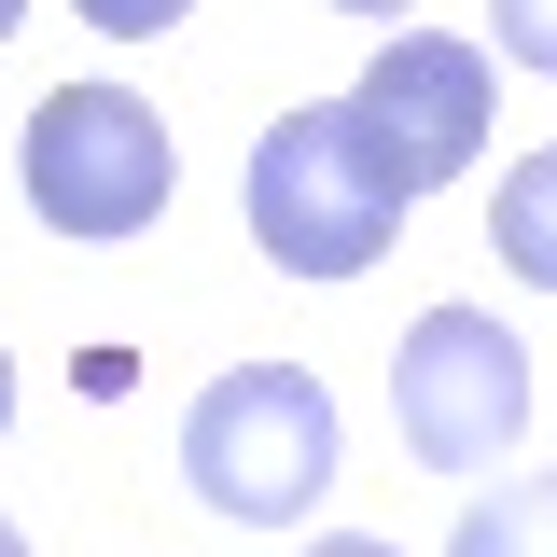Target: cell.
I'll list each match as a JSON object with an SVG mask.
<instances>
[{
    "label": "cell",
    "mask_w": 557,
    "mask_h": 557,
    "mask_svg": "<svg viewBox=\"0 0 557 557\" xmlns=\"http://www.w3.org/2000/svg\"><path fill=\"white\" fill-rule=\"evenodd\" d=\"M405 209H418V196L376 168V153H362L348 98L278 112V126L251 139V237H265L278 278H362V265H391Z\"/></svg>",
    "instance_id": "1"
},
{
    "label": "cell",
    "mask_w": 557,
    "mask_h": 557,
    "mask_svg": "<svg viewBox=\"0 0 557 557\" xmlns=\"http://www.w3.org/2000/svg\"><path fill=\"white\" fill-rule=\"evenodd\" d=\"M182 487L237 530H293L335 487V391L307 362H237L182 405Z\"/></svg>",
    "instance_id": "2"
},
{
    "label": "cell",
    "mask_w": 557,
    "mask_h": 557,
    "mask_svg": "<svg viewBox=\"0 0 557 557\" xmlns=\"http://www.w3.org/2000/svg\"><path fill=\"white\" fill-rule=\"evenodd\" d=\"M14 182H28V209H42L57 237L112 251V237H139V223H168L182 153H168V126L139 112L126 84H57V98H28Z\"/></svg>",
    "instance_id": "3"
},
{
    "label": "cell",
    "mask_w": 557,
    "mask_h": 557,
    "mask_svg": "<svg viewBox=\"0 0 557 557\" xmlns=\"http://www.w3.org/2000/svg\"><path fill=\"white\" fill-rule=\"evenodd\" d=\"M391 418H405V460L487 474L530 432V348L502 335L487 307H418V335L391 348Z\"/></svg>",
    "instance_id": "4"
},
{
    "label": "cell",
    "mask_w": 557,
    "mask_h": 557,
    "mask_svg": "<svg viewBox=\"0 0 557 557\" xmlns=\"http://www.w3.org/2000/svg\"><path fill=\"white\" fill-rule=\"evenodd\" d=\"M487 42H460V28H391L376 42V70L348 84V126H362V153L405 182V196H432V182H460L487 153Z\"/></svg>",
    "instance_id": "5"
},
{
    "label": "cell",
    "mask_w": 557,
    "mask_h": 557,
    "mask_svg": "<svg viewBox=\"0 0 557 557\" xmlns=\"http://www.w3.org/2000/svg\"><path fill=\"white\" fill-rule=\"evenodd\" d=\"M487 251H502V265L530 278V293H557V139L502 168V209H487Z\"/></svg>",
    "instance_id": "6"
},
{
    "label": "cell",
    "mask_w": 557,
    "mask_h": 557,
    "mask_svg": "<svg viewBox=\"0 0 557 557\" xmlns=\"http://www.w3.org/2000/svg\"><path fill=\"white\" fill-rule=\"evenodd\" d=\"M446 557H557V460H544V474H502L474 516H460Z\"/></svg>",
    "instance_id": "7"
},
{
    "label": "cell",
    "mask_w": 557,
    "mask_h": 557,
    "mask_svg": "<svg viewBox=\"0 0 557 557\" xmlns=\"http://www.w3.org/2000/svg\"><path fill=\"white\" fill-rule=\"evenodd\" d=\"M487 28H502V57H516V70H544V84H557V0H487Z\"/></svg>",
    "instance_id": "8"
},
{
    "label": "cell",
    "mask_w": 557,
    "mask_h": 557,
    "mask_svg": "<svg viewBox=\"0 0 557 557\" xmlns=\"http://www.w3.org/2000/svg\"><path fill=\"white\" fill-rule=\"evenodd\" d=\"M70 14H84L98 42H168V28H182L196 0H70Z\"/></svg>",
    "instance_id": "9"
},
{
    "label": "cell",
    "mask_w": 557,
    "mask_h": 557,
    "mask_svg": "<svg viewBox=\"0 0 557 557\" xmlns=\"http://www.w3.org/2000/svg\"><path fill=\"white\" fill-rule=\"evenodd\" d=\"M307 557H405V544H376V530H335V544H307Z\"/></svg>",
    "instance_id": "10"
},
{
    "label": "cell",
    "mask_w": 557,
    "mask_h": 557,
    "mask_svg": "<svg viewBox=\"0 0 557 557\" xmlns=\"http://www.w3.org/2000/svg\"><path fill=\"white\" fill-rule=\"evenodd\" d=\"M321 14H376V28H391V14H405V0H321Z\"/></svg>",
    "instance_id": "11"
},
{
    "label": "cell",
    "mask_w": 557,
    "mask_h": 557,
    "mask_svg": "<svg viewBox=\"0 0 557 557\" xmlns=\"http://www.w3.org/2000/svg\"><path fill=\"white\" fill-rule=\"evenodd\" d=\"M0 432H14V348H0Z\"/></svg>",
    "instance_id": "12"
},
{
    "label": "cell",
    "mask_w": 557,
    "mask_h": 557,
    "mask_svg": "<svg viewBox=\"0 0 557 557\" xmlns=\"http://www.w3.org/2000/svg\"><path fill=\"white\" fill-rule=\"evenodd\" d=\"M0 557H28V530H14V516H0Z\"/></svg>",
    "instance_id": "13"
},
{
    "label": "cell",
    "mask_w": 557,
    "mask_h": 557,
    "mask_svg": "<svg viewBox=\"0 0 557 557\" xmlns=\"http://www.w3.org/2000/svg\"><path fill=\"white\" fill-rule=\"evenodd\" d=\"M14 14H28V0H0V42H14Z\"/></svg>",
    "instance_id": "14"
}]
</instances>
